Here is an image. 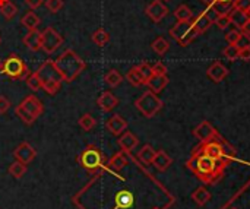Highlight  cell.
Here are the masks:
<instances>
[{
  "instance_id": "obj_44",
  "label": "cell",
  "mask_w": 250,
  "mask_h": 209,
  "mask_svg": "<svg viewBox=\"0 0 250 209\" xmlns=\"http://www.w3.org/2000/svg\"><path fill=\"white\" fill-rule=\"evenodd\" d=\"M240 35H242V31H239V29H231V31H229V32L226 34V41H227L229 44H237Z\"/></svg>"
},
{
  "instance_id": "obj_40",
  "label": "cell",
  "mask_w": 250,
  "mask_h": 209,
  "mask_svg": "<svg viewBox=\"0 0 250 209\" xmlns=\"http://www.w3.org/2000/svg\"><path fill=\"white\" fill-rule=\"evenodd\" d=\"M239 51H240V48H239L236 44H229V45L224 48L223 54H224V57L229 59V60H237V59H239Z\"/></svg>"
},
{
  "instance_id": "obj_46",
  "label": "cell",
  "mask_w": 250,
  "mask_h": 209,
  "mask_svg": "<svg viewBox=\"0 0 250 209\" xmlns=\"http://www.w3.org/2000/svg\"><path fill=\"white\" fill-rule=\"evenodd\" d=\"M152 73L154 75H167V66L161 62H157L152 66Z\"/></svg>"
},
{
  "instance_id": "obj_39",
  "label": "cell",
  "mask_w": 250,
  "mask_h": 209,
  "mask_svg": "<svg viewBox=\"0 0 250 209\" xmlns=\"http://www.w3.org/2000/svg\"><path fill=\"white\" fill-rule=\"evenodd\" d=\"M138 67V70H139V73H141V76H142V79H144V82H145V85H146V82L152 78V66L149 64V63H146V62H144V63H141V64H138L136 66Z\"/></svg>"
},
{
  "instance_id": "obj_50",
  "label": "cell",
  "mask_w": 250,
  "mask_h": 209,
  "mask_svg": "<svg viewBox=\"0 0 250 209\" xmlns=\"http://www.w3.org/2000/svg\"><path fill=\"white\" fill-rule=\"evenodd\" d=\"M25 3L28 4L29 9L35 10V9H38V7L44 3V0H25Z\"/></svg>"
},
{
  "instance_id": "obj_6",
  "label": "cell",
  "mask_w": 250,
  "mask_h": 209,
  "mask_svg": "<svg viewBox=\"0 0 250 209\" xmlns=\"http://www.w3.org/2000/svg\"><path fill=\"white\" fill-rule=\"evenodd\" d=\"M3 75H6L10 79L19 81V79H25L31 72L26 66V63L18 56V54H9L4 62H1V70Z\"/></svg>"
},
{
  "instance_id": "obj_49",
  "label": "cell",
  "mask_w": 250,
  "mask_h": 209,
  "mask_svg": "<svg viewBox=\"0 0 250 209\" xmlns=\"http://www.w3.org/2000/svg\"><path fill=\"white\" fill-rule=\"evenodd\" d=\"M239 59L249 62L250 60V47H246V48H240V51H239Z\"/></svg>"
},
{
  "instance_id": "obj_9",
  "label": "cell",
  "mask_w": 250,
  "mask_h": 209,
  "mask_svg": "<svg viewBox=\"0 0 250 209\" xmlns=\"http://www.w3.org/2000/svg\"><path fill=\"white\" fill-rule=\"evenodd\" d=\"M221 209H250V179L245 183Z\"/></svg>"
},
{
  "instance_id": "obj_42",
  "label": "cell",
  "mask_w": 250,
  "mask_h": 209,
  "mask_svg": "<svg viewBox=\"0 0 250 209\" xmlns=\"http://www.w3.org/2000/svg\"><path fill=\"white\" fill-rule=\"evenodd\" d=\"M215 25L220 28V29H227L229 25H231V21H230V16L229 15H218L215 19H214Z\"/></svg>"
},
{
  "instance_id": "obj_29",
  "label": "cell",
  "mask_w": 250,
  "mask_h": 209,
  "mask_svg": "<svg viewBox=\"0 0 250 209\" xmlns=\"http://www.w3.org/2000/svg\"><path fill=\"white\" fill-rule=\"evenodd\" d=\"M104 82H105L108 86L116 88V86H119V85L123 82V76H122V73H120L119 70L110 69V70L104 75Z\"/></svg>"
},
{
  "instance_id": "obj_19",
  "label": "cell",
  "mask_w": 250,
  "mask_h": 209,
  "mask_svg": "<svg viewBox=\"0 0 250 209\" xmlns=\"http://www.w3.org/2000/svg\"><path fill=\"white\" fill-rule=\"evenodd\" d=\"M207 75L214 81V82H221V81H224L226 78H227V75H229V69L223 64V63H220V62H215V63H212L209 67H208V70H207Z\"/></svg>"
},
{
  "instance_id": "obj_35",
  "label": "cell",
  "mask_w": 250,
  "mask_h": 209,
  "mask_svg": "<svg viewBox=\"0 0 250 209\" xmlns=\"http://www.w3.org/2000/svg\"><path fill=\"white\" fill-rule=\"evenodd\" d=\"M174 16L177 18V21L180 22H189L193 16L192 10L189 9V6L186 4H180L176 10H174Z\"/></svg>"
},
{
  "instance_id": "obj_20",
  "label": "cell",
  "mask_w": 250,
  "mask_h": 209,
  "mask_svg": "<svg viewBox=\"0 0 250 209\" xmlns=\"http://www.w3.org/2000/svg\"><path fill=\"white\" fill-rule=\"evenodd\" d=\"M138 144H139V139L132 132H127V130L123 132L119 138V145H120L122 151H125L127 154H130L138 146Z\"/></svg>"
},
{
  "instance_id": "obj_3",
  "label": "cell",
  "mask_w": 250,
  "mask_h": 209,
  "mask_svg": "<svg viewBox=\"0 0 250 209\" xmlns=\"http://www.w3.org/2000/svg\"><path fill=\"white\" fill-rule=\"evenodd\" d=\"M63 82L70 84L73 82L85 69H86V63L83 59H81L73 50H66L63 51V54L54 62Z\"/></svg>"
},
{
  "instance_id": "obj_33",
  "label": "cell",
  "mask_w": 250,
  "mask_h": 209,
  "mask_svg": "<svg viewBox=\"0 0 250 209\" xmlns=\"http://www.w3.org/2000/svg\"><path fill=\"white\" fill-rule=\"evenodd\" d=\"M9 174L15 179H22L26 173V164L21 163V161H15L9 166Z\"/></svg>"
},
{
  "instance_id": "obj_28",
  "label": "cell",
  "mask_w": 250,
  "mask_h": 209,
  "mask_svg": "<svg viewBox=\"0 0 250 209\" xmlns=\"http://www.w3.org/2000/svg\"><path fill=\"white\" fill-rule=\"evenodd\" d=\"M155 154H157V151H155L151 145L146 144V145H144V146L141 148V151L138 152V160H139L141 163H144L145 166H149V164H152Z\"/></svg>"
},
{
  "instance_id": "obj_7",
  "label": "cell",
  "mask_w": 250,
  "mask_h": 209,
  "mask_svg": "<svg viewBox=\"0 0 250 209\" xmlns=\"http://www.w3.org/2000/svg\"><path fill=\"white\" fill-rule=\"evenodd\" d=\"M136 108L141 111V114L146 119H152L161 108H163V101L160 100V97L149 91H145L136 101H135Z\"/></svg>"
},
{
  "instance_id": "obj_14",
  "label": "cell",
  "mask_w": 250,
  "mask_h": 209,
  "mask_svg": "<svg viewBox=\"0 0 250 209\" xmlns=\"http://www.w3.org/2000/svg\"><path fill=\"white\" fill-rule=\"evenodd\" d=\"M145 13H146L154 22H160V21H163V19L167 16L168 9H167V6H166L161 0H152V1L146 6Z\"/></svg>"
},
{
  "instance_id": "obj_24",
  "label": "cell",
  "mask_w": 250,
  "mask_h": 209,
  "mask_svg": "<svg viewBox=\"0 0 250 209\" xmlns=\"http://www.w3.org/2000/svg\"><path fill=\"white\" fill-rule=\"evenodd\" d=\"M171 164H173V158L166 151H158L154 157V161H152V166L158 171H166Z\"/></svg>"
},
{
  "instance_id": "obj_2",
  "label": "cell",
  "mask_w": 250,
  "mask_h": 209,
  "mask_svg": "<svg viewBox=\"0 0 250 209\" xmlns=\"http://www.w3.org/2000/svg\"><path fill=\"white\" fill-rule=\"evenodd\" d=\"M204 154L217 161H233L236 160V149L221 136L217 135L214 139L207 142H199V145L192 151V155Z\"/></svg>"
},
{
  "instance_id": "obj_23",
  "label": "cell",
  "mask_w": 250,
  "mask_h": 209,
  "mask_svg": "<svg viewBox=\"0 0 250 209\" xmlns=\"http://www.w3.org/2000/svg\"><path fill=\"white\" fill-rule=\"evenodd\" d=\"M116 205L119 209H130L135 205V196L129 190H120L116 195Z\"/></svg>"
},
{
  "instance_id": "obj_16",
  "label": "cell",
  "mask_w": 250,
  "mask_h": 209,
  "mask_svg": "<svg viewBox=\"0 0 250 209\" xmlns=\"http://www.w3.org/2000/svg\"><path fill=\"white\" fill-rule=\"evenodd\" d=\"M105 127H107V130H108L111 135L120 136L123 132H126V129H127V122H126L120 114H114V116H111V117L107 120Z\"/></svg>"
},
{
  "instance_id": "obj_51",
  "label": "cell",
  "mask_w": 250,
  "mask_h": 209,
  "mask_svg": "<svg viewBox=\"0 0 250 209\" xmlns=\"http://www.w3.org/2000/svg\"><path fill=\"white\" fill-rule=\"evenodd\" d=\"M240 31H242L243 34H246V35H250V19H248V21L242 25Z\"/></svg>"
},
{
  "instance_id": "obj_4",
  "label": "cell",
  "mask_w": 250,
  "mask_h": 209,
  "mask_svg": "<svg viewBox=\"0 0 250 209\" xmlns=\"http://www.w3.org/2000/svg\"><path fill=\"white\" fill-rule=\"evenodd\" d=\"M35 75L40 81L41 89H44L48 95H56L62 88V76L53 60L47 59L41 63V66L35 70Z\"/></svg>"
},
{
  "instance_id": "obj_12",
  "label": "cell",
  "mask_w": 250,
  "mask_h": 209,
  "mask_svg": "<svg viewBox=\"0 0 250 209\" xmlns=\"http://www.w3.org/2000/svg\"><path fill=\"white\" fill-rule=\"evenodd\" d=\"M193 136L196 138V139H199L201 142H207V141H211V139H214L217 135H220L218 133V130L209 123V122H202L201 125H198L195 129H193Z\"/></svg>"
},
{
  "instance_id": "obj_10",
  "label": "cell",
  "mask_w": 250,
  "mask_h": 209,
  "mask_svg": "<svg viewBox=\"0 0 250 209\" xmlns=\"http://www.w3.org/2000/svg\"><path fill=\"white\" fill-rule=\"evenodd\" d=\"M63 44V37L53 28L47 26L41 31V50L47 54H53Z\"/></svg>"
},
{
  "instance_id": "obj_15",
  "label": "cell",
  "mask_w": 250,
  "mask_h": 209,
  "mask_svg": "<svg viewBox=\"0 0 250 209\" xmlns=\"http://www.w3.org/2000/svg\"><path fill=\"white\" fill-rule=\"evenodd\" d=\"M21 105L35 119H38L42 113H44V105L42 103L35 97V95H28L23 98V101L21 103Z\"/></svg>"
},
{
  "instance_id": "obj_37",
  "label": "cell",
  "mask_w": 250,
  "mask_h": 209,
  "mask_svg": "<svg viewBox=\"0 0 250 209\" xmlns=\"http://www.w3.org/2000/svg\"><path fill=\"white\" fill-rule=\"evenodd\" d=\"M0 12L6 19H12L16 13H18V6L15 3H12L10 0H7L6 3H3L0 6Z\"/></svg>"
},
{
  "instance_id": "obj_22",
  "label": "cell",
  "mask_w": 250,
  "mask_h": 209,
  "mask_svg": "<svg viewBox=\"0 0 250 209\" xmlns=\"http://www.w3.org/2000/svg\"><path fill=\"white\" fill-rule=\"evenodd\" d=\"M23 44L31 50V51H38L41 50V32L38 29H31L26 32L23 37Z\"/></svg>"
},
{
  "instance_id": "obj_47",
  "label": "cell",
  "mask_w": 250,
  "mask_h": 209,
  "mask_svg": "<svg viewBox=\"0 0 250 209\" xmlns=\"http://www.w3.org/2000/svg\"><path fill=\"white\" fill-rule=\"evenodd\" d=\"M239 48H246V47H250V35H246V34H243L242 32V35H240V38H239V41H237V44H236Z\"/></svg>"
},
{
  "instance_id": "obj_5",
  "label": "cell",
  "mask_w": 250,
  "mask_h": 209,
  "mask_svg": "<svg viewBox=\"0 0 250 209\" xmlns=\"http://www.w3.org/2000/svg\"><path fill=\"white\" fill-rule=\"evenodd\" d=\"M78 163L82 168H85L89 173H95L105 167L107 161L101 149H98L94 145H88L78 157Z\"/></svg>"
},
{
  "instance_id": "obj_25",
  "label": "cell",
  "mask_w": 250,
  "mask_h": 209,
  "mask_svg": "<svg viewBox=\"0 0 250 209\" xmlns=\"http://www.w3.org/2000/svg\"><path fill=\"white\" fill-rule=\"evenodd\" d=\"M167 84H168L167 75H152V78L146 82L149 89L155 94H160L167 86Z\"/></svg>"
},
{
  "instance_id": "obj_48",
  "label": "cell",
  "mask_w": 250,
  "mask_h": 209,
  "mask_svg": "<svg viewBox=\"0 0 250 209\" xmlns=\"http://www.w3.org/2000/svg\"><path fill=\"white\" fill-rule=\"evenodd\" d=\"M9 108H10V101L4 95H0V114H4Z\"/></svg>"
},
{
  "instance_id": "obj_56",
  "label": "cell",
  "mask_w": 250,
  "mask_h": 209,
  "mask_svg": "<svg viewBox=\"0 0 250 209\" xmlns=\"http://www.w3.org/2000/svg\"><path fill=\"white\" fill-rule=\"evenodd\" d=\"M0 42H1V38H0Z\"/></svg>"
},
{
  "instance_id": "obj_41",
  "label": "cell",
  "mask_w": 250,
  "mask_h": 209,
  "mask_svg": "<svg viewBox=\"0 0 250 209\" xmlns=\"http://www.w3.org/2000/svg\"><path fill=\"white\" fill-rule=\"evenodd\" d=\"M63 6H64V1L63 0H45V7L51 13H57Z\"/></svg>"
},
{
  "instance_id": "obj_32",
  "label": "cell",
  "mask_w": 250,
  "mask_h": 209,
  "mask_svg": "<svg viewBox=\"0 0 250 209\" xmlns=\"http://www.w3.org/2000/svg\"><path fill=\"white\" fill-rule=\"evenodd\" d=\"M91 38H92L94 44H97L98 47H104L110 41V34L104 28H98L95 32H92Z\"/></svg>"
},
{
  "instance_id": "obj_34",
  "label": "cell",
  "mask_w": 250,
  "mask_h": 209,
  "mask_svg": "<svg viewBox=\"0 0 250 209\" xmlns=\"http://www.w3.org/2000/svg\"><path fill=\"white\" fill-rule=\"evenodd\" d=\"M126 79H127V82H129L130 85H133V86H142V85H145V82H144V79H142V76H141V73H139V70H138L136 66L132 67V69L126 73Z\"/></svg>"
},
{
  "instance_id": "obj_8",
  "label": "cell",
  "mask_w": 250,
  "mask_h": 209,
  "mask_svg": "<svg viewBox=\"0 0 250 209\" xmlns=\"http://www.w3.org/2000/svg\"><path fill=\"white\" fill-rule=\"evenodd\" d=\"M170 35L182 45V47H186V45H189L193 40H195V37L198 35V32L195 31V28H193V25H192V22L189 21V22H177L171 29H170Z\"/></svg>"
},
{
  "instance_id": "obj_36",
  "label": "cell",
  "mask_w": 250,
  "mask_h": 209,
  "mask_svg": "<svg viewBox=\"0 0 250 209\" xmlns=\"http://www.w3.org/2000/svg\"><path fill=\"white\" fill-rule=\"evenodd\" d=\"M151 47H152V50H154L157 54L163 56V54H166V53L168 51L170 44H168V41H167L166 38L158 37V38H155V40H154V42L151 44Z\"/></svg>"
},
{
  "instance_id": "obj_53",
  "label": "cell",
  "mask_w": 250,
  "mask_h": 209,
  "mask_svg": "<svg viewBox=\"0 0 250 209\" xmlns=\"http://www.w3.org/2000/svg\"><path fill=\"white\" fill-rule=\"evenodd\" d=\"M246 13H248V18H249V19H250V9H249V10H248V12H246Z\"/></svg>"
},
{
  "instance_id": "obj_45",
  "label": "cell",
  "mask_w": 250,
  "mask_h": 209,
  "mask_svg": "<svg viewBox=\"0 0 250 209\" xmlns=\"http://www.w3.org/2000/svg\"><path fill=\"white\" fill-rule=\"evenodd\" d=\"M233 9H239V10L248 12L250 9V0H234Z\"/></svg>"
},
{
  "instance_id": "obj_31",
  "label": "cell",
  "mask_w": 250,
  "mask_h": 209,
  "mask_svg": "<svg viewBox=\"0 0 250 209\" xmlns=\"http://www.w3.org/2000/svg\"><path fill=\"white\" fill-rule=\"evenodd\" d=\"M229 16H230L231 23L236 25L237 28H242V25L249 19V18H248V13L243 12V10H239V9H233V10L229 13Z\"/></svg>"
},
{
  "instance_id": "obj_11",
  "label": "cell",
  "mask_w": 250,
  "mask_h": 209,
  "mask_svg": "<svg viewBox=\"0 0 250 209\" xmlns=\"http://www.w3.org/2000/svg\"><path fill=\"white\" fill-rule=\"evenodd\" d=\"M208 6L207 13L212 18V21L218 15H229L233 10V3L234 0H201Z\"/></svg>"
},
{
  "instance_id": "obj_43",
  "label": "cell",
  "mask_w": 250,
  "mask_h": 209,
  "mask_svg": "<svg viewBox=\"0 0 250 209\" xmlns=\"http://www.w3.org/2000/svg\"><path fill=\"white\" fill-rule=\"evenodd\" d=\"M26 85L32 89V91H38L41 89V85H40V81L35 75V72H31L28 76H26Z\"/></svg>"
},
{
  "instance_id": "obj_13",
  "label": "cell",
  "mask_w": 250,
  "mask_h": 209,
  "mask_svg": "<svg viewBox=\"0 0 250 209\" xmlns=\"http://www.w3.org/2000/svg\"><path fill=\"white\" fill-rule=\"evenodd\" d=\"M13 157L16 158V161H21L23 164H29V163H32L35 160L37 151L28 142H22L13 151Z\"/></svg>"
},
{
  "instance_id": "obj_38",
  "label": "cell",
  "mask_w": 250,
  "mask_h": 209,
  "mask_svg": "<svg viewBox=\"0 0 250 209\" xmlns=\"http://www.w3.org/2000/svg\"><path fill=\"white\" fill-rule=\"evenodd\" d=\"M15 114L19 117V120H21V122H23V123H25V125H28V126H29V125H32V123L37 120V119H35V117H32V116H31V114H29V113H28V111L21 105V104L15 108Z\"/></svg>"
},
{
  "instance_id": "obj_54",
  "label": "cell",
  "mask_w": 250,
  "mask_h": 209,
  "mask_svg": "<svg viewBox=\"0 0 250 209\" xmlns=\"http://www.w3.org/2000/svg\"><path fill=\"white\" fill-rule=\"evenodd\" d=\"M0 70H1V60H0Z\"/></svg>"
},
{
  "instance_id": "obj_30",
  "label": "cell",
  "mask_w": 250,
  "mask_h": 209,
  "mask_svg": "<svg viewBox=\"0 0 250 209\" xmlns=\"http://www.w3.org/2000/svg\"><path fill=\"white\" fill-rule=\"evenodd\" d=\"M78 125H79V127H81L83 132H91V130L95 127L97 120L94 119V116H92L91 113H85V114H82V116L79 117Z\"/></svg>"
},
{
  "instance_id": "obj_21",
  "label": "cell",
  "mask_w": 250,
  "mask_h": 209,
  "mask_svg": "<svg viewBox=\"0 0 250 209\" xmlns=\"http://www.w3.org/2000/svg\"><path fill=\"white\" fill-rule=\"evenodd\" d=\"M190 22H192V25H193V28H195V31H196L198 34H202V32L208 31L209 26L214 23L212 18L207 13V10H204L202 13H199V15H198L193 21H190Z\"/></svg>"
},
{
  "instance_id": "obj_52",
  "label": "cell",
  "mask_w": 250,
  "mask_h": 209,
  "mask_svg": "<svg viewBox=\"0 0 250 209\" xmlns=\"http://www.w3.org/2000/svg\"><path fill=\"white\" fill-rule=\"evenodd\" d=\"M6 1H7V0H0V6H1L3 3H6Z\"/></svg>"
},
{
  "instance_id": "obj_18",
  "label": "cell",
  "mask_w": 250,
  "mask_h": 209,
  "mask_svg": "<svg viewBox=\"0 0 250 209\" xmlns=\"http://www.w3.org/2000/svg\"><path fill=\"white\" fill-rule=\"evenodd\" d=\"M129 164V154L125 152V151H120L117 154H114L108 161H107V167L114 171V173H119L120 170H123L126 166Z\"/></svg>"
},
{
  "instance_id": "obj_17",
  "label": "cell",
  "mask_w": 250,
  "mask_h": 209,
  "mask_svg": "<svg viewBox=\"0 0 250 209\" xmlns=\"http://www.w3.org/2000/svg\"><path fill=\"white\" fill-rule=\"evenodd\" d=\"M97 105L103 110V111H111L119 105V98L110 92V91H104L98 98H97Z\"/></svg>"
},
{
  "instance_id": "obj_26",
  "label": "cell",
  "mask_w": 250,
  "mask_h": 209,
  "mask_svg": "<svg viewBox=\"0 0 250 209\" xmlns=\"http://www.w3.org/2000/svg\"><path fill=\"white\" fill-rule=\"evenodd\" d=\"M190 198H192L199 207H205V205L211 201V192H209L205 186H201V188H198V189L190 195Z\"/></svg>"
},
{
  "instance_id": "obj_55",
  "label": "cell",
  "mask_w": 250,
  "mask_h": 209,
  "mask_svg": "<svg viewBox=\"0 0 250 209\" xmlns=\"http://www.w3.org/2000/svg\"><path fill=\"white\" fill-rule=\"evenodd\" d=\"M152 209H161V208H158V207H155V208H152Z\"/></svg>"
},
{
  "instance_id": "obj_27",
  "label": "cell",
  "mask_w": 250,
  "mask_h": 209,
  "mask_svg": "<svg viewBox=\"0 0 250 209\" xmlns=\"http://www.w3.org/2000/svg\"><path fill=\"white\" fill-rule=\"evenodd\" d=\"M21 23H22L28 31H31V29H37V28H38V25L41 23V19H40V16H38L35 12H26V13L21 18Z\"/></svg>"
},
{
  "instance_id": "obj_1",
  "label": "cell",
  "mask_w": 250,
  "mask_h": 209,
  "mask_svg": "<svg viewBox=\"0 0 250 209\" xmlns=\"http://www.w3.org/2000/svg\"><path fill=\"white\" fill-rule=\"evenodd\" d=\"M229 166V161H217L204 154L190 155L186 163V167L205 185H215L224 176V171Z\"/></svg>"
}]
</instances>
